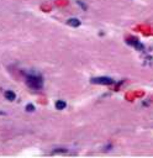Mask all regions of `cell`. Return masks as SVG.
Wrapping results in <instances>:
<instances>
[{"label":"cell","mask_w":153,"mask_h":158,"mask_svg":"<svg viewBox=\"0 0 153 158\" xmlns=\"http://www.w3.org/2000/svg\"><path fill=\"white\" fill-rule=\"evenodd\" d=\"M56 108H57L58 110L64 109V108H65V103H64V101H62V100H58L57 103H56Z\"/></svg>","instance_id":"obj_4"},{"label":"cell","mask_w":153,"mask_h":158,"mask_svg":"<svg viewBox=\"0 0 153 158\" xmlns=\"http://www.w3.org/2000/svg\"><path fill=\"white\" fill-rule=\"evenodd\" d=\"M5 98H6L8 100H10V101H13V100H15V98H16V95H15V93L14 92H11V90H6L5 92Z\"/></svg>","instance_id":"obj_3"},{"label":"cell","mask_w":153,"mask_h":158,"mask_svg":"<svg viewBox=\"0 0 153 158\" xmlns=\"http://www.w3.org/2000/svg\"><path fill=\"white\" fill-rule=\"evenodd\" d=\"M93 83H98V84H111L112 79L111 78H94L91 79Z\"/></svg>","instance_id":"obj_2"},{"label":"cell","mask_w":153,"mask_h":158,"mask_svg":"<svg viewBox=\"0 0 153 158\" xmlns=\"http://www.w3.org/2000/svg\"><path fill=\"white\" fill-rule=\"evenodd\" d=\"M27 79V84H29V87L32 88V89H40L42 87V79L40 77H36V75H29L26 78Z\"/></svg>","instance_id":"obj_1"},{"label":"cell","mask_w":153,"mask_h":158,"mask_svg":"<svg viewBox=\"0 0 153 158\" xmlns=\"http://www.w3.org/2000/svg\"><path fill=\"white\" fill-rule=\"evenodd\" d=\"M26 109H27V111H34V110H35L34 105H27V106H26Z\"/></svg>","instance_id":"obj_6"},{"label":"cell","mask_w":153,"mask_h":158,"mask_svg":"<svg viewBox=\"0 0 153 158\" xmlns=\"http://www.w3.org/2000/svg\"><path fill=\"white\" fill-rule=\"evenodd\" d=\"M69 25H74V26H79V21L76 19H73V20H69Z\"/></svg>","instance_id":"obj_5"}]
</instances>
